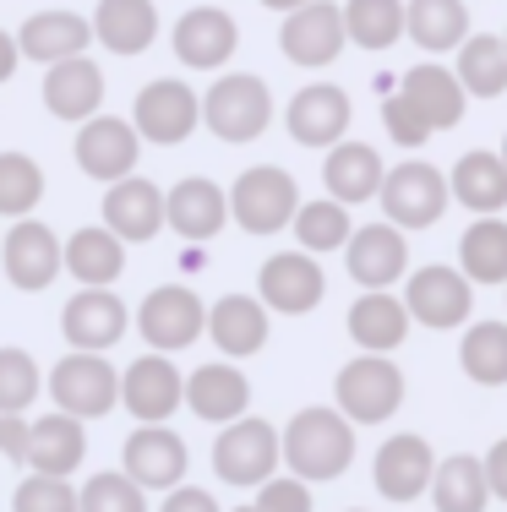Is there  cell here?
Listing matches in <instances>:
<instances>
[{
  "instance_id": "obj_23",
  "label": "cell",
  "mask_w": 507,
  "mask_h": 512,
  "mask_svg": "<svg viewBox=\"0 0 507 512\" xmlns=\"http://www.w3.org/2000/svg\"><path fill=\"white\" fill-rule=\"evenodd\" d=\"M229 224V191H219L213 180L186 175L175 180V191H164V229H175L180 240H213Z\"/></svg>"
},
{
  "instance_id": "obj_11",
  "label": "cell",
  "mask_w": 507,
  "mask_h": 512,
  "mask_svg": "<svg viewBox=\"0 0 507 512\" xmlns=\"http://www.w3.org/2000/svg\"><path fill=\"white\" fill-rule=\"evenodd\" d=\"M71 153H77V169L88 180L115 186V180L137 175L142 137H137V126H131V120H120V115H93V120H82V126H77Z\"/></svg>"
},
{
  "instance_id": "obj_30",
  "label": "cell",
  "mask_w": 507,
  "mask_h": 512,
  "mask_svg": "<svg viewBox=\"0 0 507 512\" xmlns=\"http://www.w3.org/2000/svg\"><path fill=\"white\" fill-rule=\"evenodd\" d=\"M88 44H93V22L77 17V11H33V17L17 28L22 60H39V66L88 55Z\"/></svg>"
},
{
  "instance_id": "obj_27",
  "label": "cell",
  "mask_w": 507,
  "mask_h": 512,
  "mask_svg": "<svg viewBox=\"0 0 507 512\" xmlns=\"http://www.w3.org/2000/svg\"><path fill=\"white\" fill-rule=\"evenodd\" d=\"M398 93L420 109V120L431 126V137H437V131H453L458 120H464V109H469V93L458 88L453 66H437V60L409 66L404 82H398Z\"/></svg>"
},
{
  "instance_id": "obj_15",
  "label": "cell",
  "mask_w": 507,
  "mask_h": 512,
  "mask_svg": "<svg viewBox=\"0 0 507 512\" xmlns=\"http://www.w3.org/2000/svg\"><path fill=\"white\" fill-rule=\"evenodd\" d=\"M120 404H126L131 420L142 425H164L169 414L186 404V376L175 371L169 355H142L120 371Z\"/></svg>"
},
{
  "instance_id": "obj_28",
  "label": "cell",
  "mask_w": 507,
  "mask_h": 512,
  "mask_svg": "<svg viewBox=\"0 0 507 512\" xmlns=\"http://www.w3.org/2000/svg\"><path fill=\"white\" fill-rule=\"evenodd\" d=\"M382 153L371 148V142H333L328 158H322V186H328V197L333 202H344V207H355V202H377V191H382Z\"/></svg>"
},
{
  "instance_id": "obj_21",
  "label": "cell",
  "mask_w": 507,
  "mask_h": 512,
  "mask_svg": "<svg viewBox=\"0 0 507 512\" xmlns=\"http://www.w3.org/2000/svg\"><path fill=\"white\" fill-rule=\"evenodd\" d=\"M104 229L126 246H148L164 229V191L142 175H126L104 191Z\"/></svg>"
},
{
  "instance_id": "obj_42",
  "label": "cell",
  "mask_w": 507,
  "mask_h": 512,
  "mask_svg": "<svg viewBox=\"0 0 507 512\" xmlns=\"http://www.w3.org/2000/svg\"><path fill=\"white\" fill-rule=\"evenodd\" d=\"M44 202V169L28 153H0V218H33V207Z\"/></svg>"
},
{
  "instance_id": "obj_2",
  "label": "cell",
  "mask_w": 507,
  "mask_h": 512,
  "mask_svg": "<svg viewBox=\"0 0 507 512\" xmlns=\"http://www.w3.org/2000/svg\"><path fill=\"white\" fill-rule=\"evenodd\" d=\"M202 126L219 142H257L273 126V93L251 71H224L208 93H202Z\"/></svg>"
},
{
  "instance_id": "obj_19",
  "label": "cell",
  "mask_w": 507,
  "mask_h": 512,
  "mask_svg": "<svg viewBox=\"0 0 507 512\" xmlns=\"http://www.w3.org/2000/svg\"><path fill=\"white\" fill-rule=\"evenodd\" d=\"M344 262H349V278L360 289H393L409 273V240L388 218L382 224H360L344 246Z\"/></svg>"
},
{
  "instance_id": "obj_44",
  "label": "cell",
  "mask_w": 507,
  "mask_h": 512,
  "mask_svg": "<svg viewBox=\"0 0 507 512\" xmlns=\"http://www.w3.org/2000/svg\"><path fill=\"white\" fill-rule=\"evenodd\" d=\"M77 512H148V491L120 469L93 474V480L77 491Z\"/></svg>"
},
{
  "instance_id": "obj_49",
  "label": "cell",
  "mask_w": 507,
  "mask_h": 512,
  "mask_svg": "<svg viewBox=\"0 0 507 512\" xmlns=\"http://www.w3.org/2000/svg\"><path fill=\"white\" fill-rule=\"evenodd\" d=\"M159 512H219V502H213L208 491H197V485H175Z\"/></svg>"
},
{
  "instance_id": "obj_29",
  "label": "cell",
  "mask_w": 507,
  "mask_h": 512,
  "mask_svg": "<svg viewBox=\"0 0 507 512\" xmlns=\"http://www.w3.org/2000/svg\"><path fill=\"white\" fill-rule=\"evenodd\" d=\"M82 458H88V431H82V420H71V414H44V420L28 425V469L33 474H55V480H71V474L82 469Z\"/></svg>"
},
{
  "instance_id": "obj_54",
  "label": "cell",
  "mask_w": 507,
  "mask_h": 512,
  "mask_svg": "<svg viewBox=\"0 0 507 512\" xmlns=\"http://www.w3.org/2000/svg\"><path fill=\"white\" fill-rule=\"evenodd\" d=\"M502 164H507V137H502Z\"/></svg>"
},
{
  "instance_id": "obj_16",
  "label": "cell",
  "mask_w": 507,
  "mask_h": 512,
  "mask_svg": "<svg viewBox=\"0 0 507 512\" xmlns=\"http://www.w3.org/2000/svg\"><path fill=\"white\" fill-rule=\"evenodd\" d=\"M126 327H131V311L115 289H77V295L66 300V311H60V333H66V344L82 349V355L115 349L120 338H126Z\"/></svg>"
},
{
  "instance_id": "obj_56",
  "label": "cell",
  "mask_w": 507,
  "mask_h": 512,
  "mask_svg": "<svg viewBox=\"0 0 507 512\" xmlns=\"http://www.w3.org/2000/svg\"><path fill=\"white\" fill-rule=\"evenodd\" d=\"M502 44H507V33H502Z\"/></svg>"
},
{
  "instance_id": "obj_53",
  "label": "cell",
  "mask_w": 507,
  "mask_h": 512,
  "mask_svg": "<svg viewBox=\"0 0 507 512\" xmlns=\"http://www.w3.org/2000/svg\"><path fill=\"white\" fill-rule=\"evenodd\" d=\"M235 512H257V507H251V502H246V507H235Z\"/></svg>"
},
{
  "instance_id": "obj_31",
  "label": "cell",
  "mask_w": 507,
  "mask_h": 512,
  "mask_svg": "<svg viewBox=\"0 0 507 512\" xmlns=\"http://www.w3.org/2000/svg\"><path fill=\"white\" fill-rule=\"evenodd\" d=\"M159 39V6L153 0H99L93 6V44L110 55H148Z\"/></svg>"
},
{
  "instance_id": "obj_32",
  "label": "cell",
  "mask_w": 507,
  "mask_h": 512,
  "mask_svg": "<svg viewBox=\"0 0 507 512\" xmlns=\"http://www.w3.org/2000/svg\"><path fill=\"white\" fill-rule=\"evenodd\" d=\"M60 267L82 289H110L126 273V240H115L104 224H82L71 240H60Z\"/></svg>"
},
{
  "instance_id": "obj_24",
  "label": "cell",
  "mask_w": 507,
  "mask_h": 512,
  "mask_svg": "<svg viewBox=\"0 0 507 512\" xmlns=\"http://www.w3.org/2000/svg\"><path fill=\"white\" fill-rule=\"evenodd\" d=\"M186 409L208 425H229L251 409V382L235 360H208L186 376Z\"/></svg>"
},
{
  "instance_id": "obj_55",
  "label": "cell",
  "mask_w": 507,
  "mask_h": 512,
  "mask_svg": "<svg viewBox=\"0 0 507 512\" xmlns=\"http://www.w3.org/2000/svg\"><path fill=\"white\" fill-rule=\"evenodd\" d=\"M349 512H366V507H349Z\"/></svg>"
},
{
  "instance_id": "obj_34",
  "label": "cell",
  "mask_w": 507,
  "mask_h": 512,
  "mask_svg": "<svg viewBox=\"0 0 507 512\" xmlns=\"http://www.w3.org/2000/svg\"><path fill=\"white\" fill-rule=\"evenodd\" d=\"M448 191H453V202H464L475 218H497L507 207V164H502V153H486V148L464 153L453 164V175H448Z\"/></svg>"
},
{
  "instance_id": "obj_4",
  "label": "cell",
  "mask_w": 507,
  "mask_h": 512,
  "mask_svg": "<svg viewBox=\"0 0 507 512\" xmlns=\"http://www.w3.org/2000/svg\"><path fill=\"white\" fill-rule=\"evenodd\" d=\"M377 202H382V213H388V224L431 229L442 213H448L453 191H448V175H442L437 164H426V158H404V164H393L388 175H382Z\"/></svg>"
},
{
  "instance_id": "obj_9",
  "label": "cell",
  "mask_w": 507,
  "mask_h": 512,
  "mask_svg": "<svg viewBox=\"0 0 507 512\" xmlns=\"http://www.w3.org/2000/svg\"><path fill=\"white\" fill-rule=\"evenodd\" d=\"M131 126L142 142H159V148H180L191 131L202 126V93L180 77H153L148 88L131 104Z\"/></svg>"
},
{
  "instance_id": "obj_10",
  "label": "cell",
  "mask_w": 507,
  "mask_h": 512,
  "mask_svg": "<svg viewBox=\"0 0 507 512\" xmlns=\"http://www.w3.org/2000/svg\"><path fill=\"white\" fill-rule=\"evenodd\" d=\"M398 300H404L409 322L431 327V333H448V327L469 322V311H475V284H469L458 267L431 262V267H415V273H409V284Z\"/></svg>"
},
{
  "instance_id": "obj_52",
  "label": "cell",
  "mask_w": 507,
  "mask_h": 512,
  "mask_svg": "<svg viewBox=\"0 0 507 512\" xmlns=\"http://www.w3.org/2000/svg\"><path fill=\"white\" fill-rule=\"evenodd\" d=\"M262 6H268V11H284V17H289V11H300V6H311V0H262Z\"/></svg>"
},
{
  "instance_id": "obj_25",
  "label": "cell",
  "mask_w": 507,
  "mask_h": 512,
  "mask_svg": "<svg viewBox=\"0 0 507 512\" xmlns=\"http://www.w3.org/2000/svg\"><path fill=\"white\" fill-rule=\"evenodd\" d=\"M44 109H50L55 120H71V126L93 120L104 109V71L93 66L88 55L55 60V66L44 71Z\"/></svg>"
},
{
  "instance_id": "obj_37",
  "label": "cell",
  "mask_w": 507,
  "mask_h": 512,
  "mask_svg": "<svg viewBox=\"0 0 507 512\" xmlns=\"http://www.w3.org/2000/svg\"><path fill=\"white\" fill-rule=\"evenodd\" d=\"M431 507L437 512H486L491 507V485H486V463L475 453H453L437 463V474H431L426 485Z\"/></svg>"
},
{
  "instance_id": "obj_41",
  "label": "cell",
  "mask_w": 507,
  "mask_h": 512,
  "mask_svg": "<svg viewBox=\"0 0 507 512\" xmlns=\"http://www.w3.org/2000/svg\"><path fill=\"white\" fill-rule=\"evenodd\" d=\"M289 229H295V240H300V251H311V256H322V251H344L349 246V207L344 202H333V197H322V202H300L295 207V218H289Z\"/></svg>"
},
{
  "instance_id": "obj_40",
  "label": "cell",
  "mask_w": 507,
  "mask_h": 512,
  "mask_svg": "<svg viewBox=\"0 0 507 512\" xmlns=\"http://www.w3.org/2000/svg\"><path fill=\"white\" fill-rule=\"evenodd\" d=\"M458 365L475 387H507V322H469Z\"/></svg>"
},
{
  "instance_id": "obj_38",
  "label": "cell",
  "mask_w": 507,
  "mask_h": 512,
  "mask_svg": "<svg viewBox=\"0 0 507 512\" xmlns=\"http://www.w3.org/2000/svg\"><path fill=\"white\" fill-rule=\"evenodd\" d=\"M344 39L355 44V50H393L398 39H404V0H344Z\"/></svg>"
},
{
  "instance_id": "obj_6",
  "label": "cell",
  "mask_w": 507,
  "mask_h": 512,
  "mask_svg": "<svg viewBox=\"0 0 507 512\" xmlns=\"http://www.w3.org/2000/svg\"><path fill=\"white\" fill-rule=\"evenodd\" d=\"M137 333L148 338L153 355H180V349H191L208 333V306L186 284H159L137 306Z\"/></svg>"
},
{
  "instance_id": "obj_8",
  "label": "cell",
  "mask_w": 507,
  "mask_h": 512,
  "mask_svg": "<svg viewBox=\"0 0 507 512\" xmlns=\"http://www.w3.org/2000/svg\"><path fill=\"white\" fill-rule=\"evenodd\" d=\"M50 398L60 414H71V420H104L115 404H120V371L104 355H82V349H71L66 360H55L50 371Z\"/></svg>"
},
{
  "instance_id": "obj_1",
  "label": "cell",
  "mask_w": 507,
  "mask_h": 512,
  "mask_svg": "<svg viewBox=\"0 0 507 512\" xmlns=\"http://www.w3.org/2000/svg\"><path fill=\"white\" fill-rule=\"evenodd\" d=\"M279 453L295 480H306V485L338 480L355 463V425L338 409H300L279 431Z\"/></svg>"
},
{
  "instance_id": "obj_17",
  "label": "cell",
  "mask_w": 507,
  "mask_h": 512,
  "mask_svg": "<svg viewBox=\"0 0 507 512\" xmlns=\"http://www.w3.org/2000/svg\"><path fill=\"white\" fill-rule=\"evenodd\" d=\"M186 463L191 453L169 425H137L120 447V474H131L142 491H175L186 480Z\"/></svg>"
},
{
  "instance_id": "obj_14",
  "label": "cell",
  "mask_w": 507,
  "mask_h": 512,
  "mask_svg": "<svg viewBox=\"0 0 507 512\" xmlns=\"http://www.w3.org/2000/svg\"><path fill=\"white\" fill-rule=\"evenodd\" d=\"M344 11H338V0H311V6L289 11L284 28H279V50L289 66H333L338 55H344Z\"/></svg>"
},
{
  "instance_id": "obj_47",
  "label": "cell",
  "mask_w": 507,
  "mask_h": 512,
  "mask_svg": "<svg viewBox=\"0 0 507 512\" xmlns=\"http://www.w3.org/2000/svg\"><path fill=\"white\" fill-rule=\"evenodd\" d=\"M257 512H311V485L295 480V474H273V480L257 485Z\"/></svg>"
},
{
  "instance_id": "obj_26",
  "label": "cell",
  "mask_w": 507,
  "mask_h": 512,
  "mask_svg": "<svg viewBox=\"0 0 507 512\" xmlns=\"http://www.w3.org/2000/svg\"><path fill=\"white\" fill-rule=\"evenodd\" d=\"M268 333H273V322H268V306H262L257 295H224L208 306V338L219 344L224 360L262 355Z\"/></svg>"
},
{
  "instance_id": "obj_35",
  "label": "cell",
  "mask_w": 507,
  "mask_h": 512,
  "mask_svg": "<svg viewBox=\"0 0 507 512\" xmlns=\"http://www.w3.org/2000/svg\"><path fill=\"white\" fill-rule=\"evenodd\" d=\"M404 39H415V50L448 55L469 39V6L464 0H404Z\"/></svg>"
},
{
  "instance_id": "obj_57",
  "label": "cell",
  "mask_w": 507,
  "mask_h": 512,
  "mask_svg": "<svg viewBox=\"0 0 507 512\" xmlns=\"http://www.w3.org/2000/svg\"><path fill=\"white\" fill-rule=\"evenodd\" d=\"M502 289H507V284H502Z\"/></svg>"
},
{
  "instance_id": "obj_46",
  "label": "cell",
  "mask_w": 507,
  "mask_h": 512,
  "mask_svg": "<svg viewBox=\"0 0 507 512\" xmlns=\"http://www.w3.org/2000/svg\"><path fill=\"white\" fill-rule=\"evenodd\" d=\"M382 126H388V137L398 148H426L431 142V126L420 120V109L409 104L404 93H388V99H382Z\"/></svg>"
},
{
  "instance_id": "obj_12",
  "label": "cell",
  "mask_w": 507,
  "mask_h": 512,
  "mask_svg": "<svg viewBox=\"0 0 507 512\" xmlns=\"http://www.w3.org/2000/svg\"><path fill=\"white\" fill-rule=\"evenodd\" d=\"M322 295H328V278H322L317 256L300 251V246L268 256V262H262V273H257V300H262L268 311H279V316H306V311H317Z\"/></svg>"
},
{
  "instance_id": "obj_48",
  "label": "cell",
  "mask_w": 507,
  "mask_h": 512,
  "mask_svg": "<svg viewBox=\"0 0 507 512\" xmlns=\"http://www.w3.org/2000/svg\"><path fill=\"white\" fill-rule=\"evenodd\" d=\"M28 414H0V458L22 463L28 458Z\"/></svg>"
},
{
  "instance_id": "obj_50",
  "label": "cell",
  "mask_w": 507,
  "mask_h": 512,
  "mask_svg": "<svg viewBox=\"0 0 507 512\" xmlns=\"http://www.w3.org/2000/svg\"><path fill=\"white\" fill-rule=\"evenodd\" d=\"M480 463H486V485H491V502H507V436H502V442L491 447V453L480 458Z\"/></svg>"
},
{
  "instance_id": "obj_36",
  "label": "cell",
  "mask_w": 507,
  "mask_h": 512,
  "mask_svg": "<svg viewBox=\"0 0 507 512\" xmlns=\"http://www.w3.org/2000/svg\"><path fill=\"white\" fill-rule=\"evenodd\" d=\"M453 77L469 99H502L507 93V44L502 33H469L453 50Z\"/></svg>"
},
{
  "instance_id": "obj_3",
  "label": "cell",
  "mask_w": 507,
  "mask_h": 512,
  "mask_svg": "<svg viewBox=\"0 0 507 512\" xmlns=\"http://www.w3.org/2000/svg\"><path fill=\"white\" fill-rule=\"evenodd\" d=\"M333 398L349 425H382L404 404V371L388 355H355L333 376Z\"/></svg>"
},
{
  "instance_id": "obj_51",
  "label": "cell",
  "mask_w": 507,
  "mask_h": 512,
  "mask_svg": "<svg viewBox=\"0 0 507 512\" xmlns=\"http://www.w3.org/2000/svg\"><path fill=\"white\" fill-rule=\"evenodd\" d=\"M17 66H22L17 33H6V28H0V82H11V77H17Z\"/></svg>"
},
{
  "instance_id": "obj_43",
  "label": "cell",
  "mask_w": 507,
  "mask_h": 512,
  "mask_svg": "<svg viewBox=\"0 0 507 512\" xmlns=\"http://www.w3.org/2000/svg\"><path fill=\"white\" fill-rule=\"evenodd\" d=\"M44 393V371L28 349H0V414H28Z\"/></svg>"
},
{
  "instance_id": "obj_18",
  "label": "cell",
  "mask_w": 507,
  "mask_h": 512,
  "mask_svg": "<svg viewBox=\"0 0 507 512\" xmlns=\"http://www.w3.org/2000/svg\"><path fill=\"white\" fill-rule=\"evenodd\" d=\"M349 120H355V104H349V93L338 82H311L284 109V126L300 148H333V142H344Z\"/></svg>"
},
{
  "instance_id": "obj_45",
  "label": "cell",
  "mask_w": 507,
  "mask_h": 512,
  "mask_svg": "<svg viewBox=\"0 0 507 512\" xmlns=\"http://www.w3.org/2000/svg\"><path fill=\"white\" fill-rule=\"evenodd\" d=\"M11 512H77V491H71V480H55V474H28L11 496Z\"/></svg>"
},
{
  "instance_id": "obj_7",
  "label": "cell",
  "mask_w": 507,
  "mask_h": 512,
  "mask_svg": "<svg viewBox=\"0 0 507 512\" xmlns=\"http://www.w3.org/2000/svg\"><path fill=\"white\" fill-rule=\"evenodd\" d=\"M279 431H273L268 420H257V414H240V420H229L219 431V442H213V474H219L224 485H262L279 474Z\"/></svg>"
},
{
  "instance_id": "obj_39",
  "label": "cell",
  "mask_w": 507,
  "mask_h": 512,
  "mask_svg": "<svg viewBox=\"0 0 507 512\" xmlns=\"http://www.w3.org/2000/svg\"><path fill=\"white\" fill-rule=\"evenodd\" d=\"M458 273L469 284H507V224L502 218H475L458 240Z\"/></svg>"
},
{
  "instance_id": "obj_33",
  "label": "cell",
  "mask_w": 507,
  "mask_h": 512,
  "mask_svg": "<svg viewBox=\"0 0 507 512\" xmlns=\"http://www.w3.org/2000/svg\"><path fill=\"white\" fill-rule=\"evenodd\" d=\"M344 327H349V338H355L366 355H393V349L409 338V327H415V322H409L404 300H398L393 289H366V295L349 306Z\"/></svg>"
},
{
  "instance_id": "obj_20",
  "label": "cell",
  "mask_w": 507,
  "mask_h": 512,
  "mask_svg": "<svg viewBox=\"0 0 507 512\" xmlns=\"http://www.w3.org/2000/svg\"><path fill=\"white\" fill-rule=\"evenodd\" d=\"M240 50V22L219 6H191L175 22V60L191 71H219Z\"/></svg>"
},
{
  "instance_id": "obj_13",
  "label": "cell",
  "mask_w": 507,
  "mask_h": 512,
  "mask_svg": "<svg viewBox=\"0 0 507 512\" xmlns=\"http://www.w3.org/2000/svg\"><path fill=\"white\" fill-rule=\"evenodd\" d=\"M0 267H6L11 289H22V295H39V289H50L66 267H60V235L50 224H39V218H17V224L6 229V240H0Z\"/></svg>"
},
{
  "instance_id": "obj_22",
  "label": "cell",
  "mask_w": 507,
  "mask_h": 512,
  "mask_svg": "<svg viewBox=\"0 0 507 512\" xmlns=\"http://www.w3.org/2000/svg\"><path fill=\"white\" fill-rule=\"evenodd\" d=\"M377 491L388 496V502H420L431 485V474H437V453H431L426 436L404 431V436H388V442L377 447Z\"/></svg>"
},
{
  "instance_id": "obj_5",
  "label": "cell",
  "mask_w": 507,
  "mask_h": 512,
  "mask_svg": "<svg viewBox=\"0 0 507 512\" xmlns=\"http://www.w3.org/2000/svg\"><path fill=\"white\" fill-rule=\"evenodd\" d=\"M295 207H300V186L279 164H251L246 175L229 186V218H235L246 235H279V229H289Z\"/></svg>"
}]
</instances>
